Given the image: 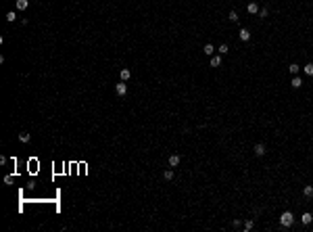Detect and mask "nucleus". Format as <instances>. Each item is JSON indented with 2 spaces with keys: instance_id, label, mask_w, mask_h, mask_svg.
<instances>
[{
  "instance_id": "obj_1",
  "label": "nucleus",
  "mask_w": 313,
  "mask_h": 232,
  "mask_svg": "<svg viewBox=\"0 0 313 232\" xmlns=\"http://www.w3.org/2000/svg\"><path fill=\"white\" fill-rule=\"evenodd\" d=\"M294 224V215H292V211H284L282 215H280V226L282 228H290Z\"/></svg>"
},
{
  "instance_id": "obj_2",
  "label": "nucleus",
  "mask_w": 313,
  "mask_h": 232,
  "mask_svg": "<svg viewBox=\"0 0 313 232\" xmlns=\"http://www.w3.org/2000/svg\"><path fill=\"white\" fill-rule=\"evenodd\" d=\"M115 92L119 94V96H125V94H128V84H125V82H119V84L115 86Z\"/></svg>"
},
{
  "instance_id": "obj_3",
  "label": "nucleus",
  "mask_w": 313,
  "mask_h": 232,
  "mask_svg": "<svg viewBox=\"0 0 313 232\" xmlns=\"http://www.w3.org/2000/svg\"><path fill=\"white\" fill-rule=\"evenodd\" d=\"M265 144H263V142H257V144H255V155H257V157H263V155H265Z\"/></svg>"
},
{
  "instance_id": "obj_4",
  "label": "nucleus",
  "mask_w": 313,
  "mask_h": 232,
  "mask_svg": "<svg viewBox=\"0 0 313 232\" xmlns=\"http://www.w3.org/2000/svg\"><path fill=\"white\" fill-rule=\"evenodd\" d=\"M301 222H303V224H305V226H309V224H311V222H313V215H311V213H309V211H305V213H303V215H301Z\"/></svg>"
},
{
  "instance_id": "obj_5",
  "label": "nucleus",
  "mask_w": 313,
  "mask_h": 232,
  "mask_svg": "<svg viewBox=\"0 0 313 232\" xmlns=\"http://www.w3.org/2000/svg\"><path fill=\"white\" fill-rule=\"evenodd\" d=\"M238 36H240V40H242V42H248V40H251V32H248L246 27H242V29H240V34H238Z\"/></svg>"
},
{
  "instance_id": "obj_6",
  "label": "nucleus",
  "mask_w": 313,
  "mask_h": 232,
  "mask_svg": "<svg viewBox=\"0 0 313 232\" xmlns=\"http://www.w3.org/2000/svg\"><path fill=\"white\" fill-rule=\"evenodd\" d=\"M246 11L251 13V15H257V13H259V4H257V2H251V4L246 6Z\"/></svg>"
},
{
  "instance_id": "obj_7",
  "label": "nucleus",
  "mask_w": 313,
  "mask_h": 232,
  "mask_svg": "<svg viewBox=\"0 0 313 232\" xmlns=\"http://www.w3.org/2000/svg\"><path fill=\"white\" fill-rule=\"evenodd\" d=\"M290 86H292V88H301V86H303V80L299 78V75H294V78H292V82H290Z\"/></svg>"
},
{
  "instance_id": "obj_8",
  "label": "nucleus",
  "mask_w": 313,
  "mask_h": 232,
  "mask_svg": "<svg viewBox=\"0 0 313 232\" xmlns=\"http://www.w3.org/2000/svg\"><path fill=\"white\" fill-rule=\"evenodd\" d=\"M242 228H244V232H251L253 228H255V222H253V220H246L242 224Z\"/></svg>"
},
{
  "instance_id": "obj_9",
  "label": "nucleus",
  "mask_w": 313,
  "mask_h": 232,
  "mask_svg": "<svg viewBox=\"0 0 313 232\" xmlns=\"http://www.w3.org/2000/svg\"><path fill=\"white\" fill-rule=\"evenodd\" d=\"M219 65H221V57L219 55H213L211 57V67H219Z\"/></svg>"
},
{
  "instance_id": "obj_10",
  "label": "nucleus",
  "mask_w": 313,
  "mask_h": 232,
  "mask_svg": "<svg viewBox=\"0 0 313 232\" xmlns=\"http://www.w3.org/2000/svg\"><path fill=\"white\" fill-rule=\"evenodd\" d=\"M203 52H205L207 57H213V52H215V48H213V44H205V48H203Z\"/></svg>"
},
{
  "instance_id": "obj_11",
  "label": "nucleus",
  "mask_w": 313,
  "mask_h": 232,
  "mask_svg": "<svg viewBox=\"0 0 313 232\" xmlns=\"http://www.w3.org/2000/svg\"><path fill=\"white\" fill-rule=\"evenodd\" d=\"M169 165H171V167H177V165H180V155H171V157H169Z\"/></svg>"
},
{
  "instance_id": "obj_12",
  "label": "nucleus",
  "mask_w": 313,
  "mask_h": 232,
  "mask_svg": "<svg viewBox=\"0 0 313 232\" xmlns=\"http://www.w3.org/2000/svg\"><path fill=\"white\" fill-rule=\"evenodd\" d=\"M27 6H29V0H17V9L19 11H25Z\"/></svg>"
},
{
  "instance_id": "obj_13",
  "label": "nucleus",
  "mask_w": 313,
  "mask_h": 232,
  "mask_svg": "<svg viewBox=\"0 0 313 232\" xmlns=\"http://www.w3.org/2000/svg\"><path fill=\"white\" fill-rule=\"evenodd\" d=\"M288 71L292 73V75H299V71H301V67H299L296 63H292V65H288Z\"/></svg>"
},
{
  "instance_id": "obj_14",
  "label": "nucleus",
  "mask_w": 313,
  "mask_h": 232,
  "mask_svg": "<svg viewBox=\"0 0 313 232\" xmlns=\"http://www.w3.org/2000/svg\"><path fill=\"white\" fill-rule=\"evenodd\" d=\"M119 75H121V82H128L129 75H132V71H129V69H121V73H119Z\"/></svg>"
},
{
  "instance_id": "obj_15",
  "label": "nucleus",
  "mask_w": 313,
  "mask_h": 232,
  "mask_svg": "<svg viewBox=\"0 0 313 232\" xmlns=\"http://www.w3.org/2000/svg\"><path fill=\"white\" fill-rule=\"evenodd\" d=\"M303 195H305V197H313V186L307 184L305 188H303Z\"/></svg>"
},
{
  "instance_id": "obj_16",
  "label": "nucleus",
  "mask_w": 313,
  "mask_h": 232,
  "mask_svg": "<svg viewBox=\"0 0 313 232\" xmlns=\"http://www.w3.org/2000/svg\"><path fill=\"white\" fill-rule=\"evenodd\" d=\"M217 50H219V55H228V52H230V46H228V44H219Z\"/></svg>"
},
{
  "instance_id": "obj_17",
  "label": "nucleus",
  "mask_w": 313,
  "mask_h": 232,
  "mask_svg": "<svg viewBox=\"0 0 313 232\" xmlns=\"http://www.w3.org/2000/svg\"><path fill=\"white\" fill-rule=\"evenodd\" d=\"M19 140H21V142H29V140H32V136H29L27 132H21V134H19Z\"/></svg>"
},
{
  "instance_id": "obj_18",
  "label": "nucleus",
  "mask_w": 313,
  "mask_h": 232,
  "mask_svg": "<svg viewBox=\"0 0 313 232\" xmlns=\"http://www.w3.org/2000/svg\"><path fill=\"white\" fill-rule=\"evenodd\" d=\"M303 71H305L307 75H313V63H307V65L303 67Z\"/></svg>"
},
{
  "instance_id": "obj_19",
  "label": "nucleus",
  "mask_w": 313,
  "mask_h": 232,
  "mask_svg": "<svg viewBox=\"0 0 313 232\" xmlns=\"http://www.w3.org/2000/svg\"><path fill=\"white\" fill-rule=\"evenodd\" d=\"M15 19H17V13H15V11H9V13H6V21H11V23H13Z\"/></svg>"
},
{
  "instance_id": "obj_20",
  "label": "nucleus",
  "mask_w": 313,
  "mask_h": 232,
  "mask_svg": "<svg viewBox=\"0 0 313 232\" xmlns=\"http://www.w3.org/2000/svg\"><path fill=\"white\" fill-rule=\"evenodd\" d=\"M163 178H165V180H173V172H171V169H165V172H163Z\"/></svg>"
},
{
  "instance_id": "obj_21",
  "label": "nucleus",
  "mask_w": 313,
  "mask_h": 232,
  "mask_svg": "<svg viewBox=\"0 0 313 232\" xmlns=\"http://www.w3.org/2000/svg\"><path fill=\"white\" fill-rule=\"evenodd\" d=\"M230 21H234V23L238 21V13L236 11H230Z\"/></svg>"
},
{
  "instance_id": "obj_22",
  "label": "nucleus",
  "mask_w": 313,
  "mask_h": 232,
  "mask_svg": "<svg viewBox=\"0 0 313 232\" xmlns=\"http://www.w3.org/2000/svg\"><path fill=\"white\" fill-rule=\"evenodd\" d=\"M267 15H269V9H265V6L259 9V17H267Z\"/></svg>"
},
{
  "instance_id": "obj_23",
  "label": "nucleus",
  "mask_w": 313,
  "mask_h": 232,
  "mask_svg": "<svg viewBox=\"0 0 313 232\" xmlns=\"http://www.w3.org/2000/svg\"><path fill=\"white\" fill-rule=\"evenodd\" d=\"M232 226H234V228H240V226H242V222H240V220H234Z\"/></svg>"
}]
</instances>
